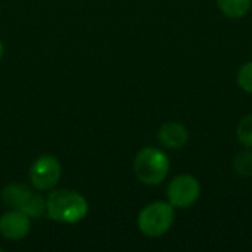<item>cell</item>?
I'll return each instance as SVG.
<instances>
[{"mask_svg": "<svg viewBox=\"0 0 252 252\" xmlns=\"http://www.w3.org/2000/svg\"><path fill=\"white\" fill-rule=\"evenodd\" d=\"M219 9L232 19L245 16L251 9V0H217Z\"/></svg>", "mask_w": 252, "mask_h": 252, "instance_id": "9c48e42d", "label": "cell"}, {"mask_svg": "<svg viewBox=\"0 0 252 252\" xmlns=\"http://www.w3.org/2000/svg\"><path fill=\"white\" fill-rule=\"evenodd\" d=\"M235 171L241 177H252V152L251 151H242L235 157L233 161Z\"/></svg>", "mask_w": 252, "mask_h": 252, "instance_id": "30bf717a", "label": "cell"}, {"mask_svg": "<svg viewBox=\"0 0 252 252\" xmlns=\"http://www.w3.org/2000/svg\"><path fill=\"white\" fill-rule=\"evenodd\" d=\"M174 223V207L167 201H155L143 207L137 216V227L148 238L165 235Z\"/></svg>", "mask_w": 252, "mask_h": 252, "instance_id": "277c9868", "label": "cell"}, {"mask_svg": "<svg viewBox=\"0 0 252 252\" xmlns=\"http://www.w3.org/2000/svg\"><path fill=\"white\" fill-rule=\"evenodd\" d=\"M158 140L167 149H180L188 143L189 131L179 121H168L159 127Z\"/></svg>", "mask_w": 252, "mask_h": 252, "instance_id": "ba28073f", "label": "cell"}, {"mask_svg": "<svg viewBox=\"0 0 252 252\" xmlns=\"http://www.w3.org/2000/svg\"><path fill=\"white\" fill-rule=\"evenodd\" d=\"M89 214L87 199L72 189H52L46 198V216L61 224H75Z\"/></svg>", "mask_w": 252, "mask_h": 252, "instance_id": "6da1fadb", "label": "cell"}, {"mask_svg": "<svg viewBox=\"0 0 252 252\" xmlns=\"http://www.w3.org/2000/svg\"><path fill=\"white\" fill-rule=\"evenodd\" d=\"M3 55H4V46H3V41L0 40V62L3 59Z\"/></svg>", "mask_w": 252, "mask_h": 252, "instance_id": "4fadbf2b", "label": "cell"}, {"mask_svg": "<svg viewBox=\"0 0 252 252\" xmlns=\"http://www.w3.org/2000/svg\"><path fill=\"white\" fill-rule=\"evenodd\" d=\"M236 81H238V86L244 92L252 93V61L244 63L239 68L238 75H236Z\"/></svg>", "mask_w": 252, "mask_h": 252, "instance_id": "7c38bea8", "label": "cell"}, {"mask_svg": "<svg viewBox=\"0 0 252 252\" xmlns=\"http://www.w3.org/2000/svg\"><path fill=\"white\" fill-rule=\"evenodd\" d=\"M201 195L199 182L190 174L176 176L167 188V199L174 208L192 207Z\"/></svg>", "mask_w": 252, "mask_h": 252, "instance_id": "8992f818", "label": "cell"}, {"mask_svg": "<svg viewBox=\"0 0 252 252\" xmlns=\"http://www.w3.org/2000/svg\"><path fill=\"white\" fill-rule=\"evenodd\" d=\"M236 136L244 146L252 148V114L241 120L236 128Z\"/></svg>", "mask_w": 252, "mask_h": 252, "instance_id": "8fae6325", "label": "cell"}, {"mask_svg": "<svg viewBox=\"0 0 252 252\" xmlns=\"http://www.w3.org/2000/svg\"><path fill=\"white\" fill-rule=\"evenodd\" d=\"M133 170L140 183L157 186L167 179L170 173V159L161 149L146 146L136 154Z\"/></svg>", "mask_w": 252, "mask_h": 252, "instance_id": "7a4b0ae2", "label": "cell"}, {"mask_svg": "<svg viewBox=\"0 0 252 252\" xmlns=\"http://www.w3.org/2000/svg\"><path fill=\"white\" fill-rule=\"evenodd\" d=\"M31 186L38 192H49L56 188L62 177V164L52 154L37 157L28 171Z\"/></svg>", "mask_w": 252, "mask_h": 252, "instance_id": "5b68a950", "label": "cell"}, {"mask_svg": "<svg viewBox=\"0 0 252 252\" xmlns=\"http://www.w3.org/2000/svg\"><path fill=\"white\" fill-rule=\"evenodd\" d=\"M30 229L31 219L19 210H9L0 217V236L7 241L24 239Z\"/></svg>", "mask_w": 252, "mask_h": 252, "instance_id": "52a82bcc", "label": "cell"}, {"mask_svg": "<svg viewBox=\"0 0 252 252\" xmlns=\"http://www.w3.org/2000/svg\"><path fill=\"white\" fill-rule=\"evenodd\" d=\"M0 196L7 208L19 210L31 220H38L46 216V199L27 185L9 183L3 188Z\"/></svg>", "mask_w": 252, "mask_h": 252, "instance_id": "3957f363", "label": "cell"}]
</instances>
